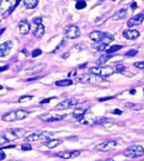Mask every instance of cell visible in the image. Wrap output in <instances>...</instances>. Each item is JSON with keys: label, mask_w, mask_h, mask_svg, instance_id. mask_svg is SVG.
Returning a JSON list of instances; mask_svg holds the SVG:
<instances>
[{"label": "cell", "mask_w": 144, "mask_h": 161, "mask_svg": "<svg viewBox=\"0 0 144 161\" xmlns=\"http://www.w3.org/2000/svg\"><path fill=\"white\" fill-rule=\"evenodd\" d=\"M123 154L128 158H137V157H141L144 154V149L142 146L139 145H133L128 147L126 149L123 151Z\"/></svg>", "instance_id": "4"}, {"label": "cell", "mask_w": 144, "mask_h": 161, "mask_svg": "<svg viewBox=\"0 0 144 161\" xmlns=\"http://www.w3.org/2000/svg\"><path fill=\"white\" fill-rule=\"evenodd\" d=\"M79 103V100L76 98H69V99H64L63 101H61L60 103H58L56 106L55 110H66L70 109V108H73L77 104Z\"/></svg>", "instance_id": "7"}, {"label": "cell", "mask_w": 144, "mask_h": 161, "mask_svg": "<svg viewBox=\"0 0 144 161\" xmlns=\"http://www.w3.org/2000/svg\"><path fill=\"white\" fill-rule=\"evenodd\" d=\"M105 161H114V160H113V159H106Z\"/></svg>", "instance_id": "46"}, {"label": "cell", "mask_w": 144, "mask_h": 161, "mask_svg": "<svg viewBox=\"0 0 144 161\" xmlns=\"http://www.w3.org/2000/svg\"><path fill=\"white\" fill-rule=\"evenodd\" d=\"M143 95H144V89H143Z\"/></svg>", "instance_id": "48"}, {"label": "cell", "mask_w": 144, "mask_h": 161, "mask_svg": "<svg viewBox=\"0 0 144 161\" xmlns=\"http://www.w3.org/2000/svg\"><path fill=\"white\" fill-rule=\"evenodd\" d=\"M26 135V130L22 128H12V129H8L5 132H3V137L7 139V141H13L16 139H19V138H22Z\"/></svg>", "instance_id": "3"}, {"label": "cell", "mask_w": 144, "mask_h": 161, "mask_svg": "<svg viewBox=\"0 0 144 161\" xmlns=\"http://www.w3.org/2000/svg\"><path fill=\"white\" fill-rule=\"evenodd\" d=\"M66 32V38L68 39H76L79 38L81 35V31L79 29L78 26H73V25H71V26H68L64 30Z\"/></svg>", "instance_id": "9"}, {"label": "cell", "mask_w": 144, "mask_h": 161, "mask_svg": "<svg viewBox=\"0 0 144 161\" xmlns=\"http://www.w3.org/2000/svg\"><path fill=\"white\" fill-rule=\"evenodd\" d=\"M11 48H12L11 41H6V42L1 43V46H0V57L3 58V57H6V56L9 55Z\"/></svg>", "instance_id": "13"}, {"label": "cell", "mask_w": 144, "mask_h": 161, "mask_svg": "<svg viewBox=\"0 0 144 161\" xmlns=\"http://www.w3.org/2000/svg\"><path fill=\"white\" fill-rule=\"evenodd\" d=\"M45 67H47V64H37V66L31 67V68L27 69V70H26V75L39 74V72H41V71L43 70V69H45Z\"/></svg>", "instance_id": "17"}, {"label": "cell", "mask_w": 144, "mask_h": 161, "mask_svg": "<svg viewBox=\"0 0 144 161\" xmlns=\"http://www.w3.org/2000/svg\"><path fill=\"white\" fill-rule=\"evenodd\" d=\"M77 80L80 82H89V83H100L101 81H103V79L99 76H95L92 74H85L81 75V76L77 77Z\"/></svg>", "instance_id": "8"}, {"label": "cell", "mask_w": 144, "mask_h": 161, "mask_svg": "<svg viewBox=\"0 0 144 161\" xmlns=\"http://www.w3.org/2000/svg\"><path fill=\"white\" fill-rule=\"evenodd\" d=\"M5 142H8L7 139H6V138L3 137V136H1V140H0V143H1V146L5 145Z\"/></svg>", "instance_id": "40"}, {"label": "cell", "mask_w": 144, "mask_h": 161, "mask_svg": "<svg viewBox=\"0 0 144 161\" xmlns=\"http://www.w3.org/2000/svg\"><path fill=\"white\" fill-rule=\"evenodd\" d=\"M62 143V140L59 139H51V140H48V141L45 142V145L47 146L49 149H53V148L58 147Z\"/></svg>", "instance_id": "22"}, {"label": "cell", "mask_w": 144, "mask_h": 161, "mask_svg": "<svg viewBox=\"0 0 144 161\" xmlns=\"http://www.w3.org/2000/svg\"><path fill=\"white\" fill-rule=\"evenodd\" d=\"M73 83V81L71 80V79H63V80H59L56 82V85L58 87H68V86H71Z\"/></svg>", "instance_id": "26"}, {"label": "cell", "mask_w": 144, "mask_h": 161, "mask_svg": "<svg viewBox=\"0 0 144 161\" xmlns=\"http://www.w3.org/2000/svg\"><path fill=\"white\" fill-rule=\"evenodd\" d=\"M113 114H122V111H121V110H119V109H116V110H114V111H113Z\"/></svg>", "instance_id": "42"}, {"label": "cell", "mask_w": 144, "mask_h": 161, "mask_svg": "<svg viewBox=\"0 0 144 161\" xmlns=\"http://www.w3.org/2000/svg\"><path fill=\"white\" fill-rule=\"evenodd\" d=\"M143 75H144V74H143Z\"/></svg>", "instance_id": "49"}, {"label": "cell", "mask_w": 144, "mask_h": 161, "mask_svg": "<svg viewBox=\"0 0 144 161\" xmlns=\"http://www.w3.org/2000/svg\"><path fill=\"white\" fill-rule=\"evenodd\" d=\"M130 92L132 93V95H134V93H135V90H134V89H131V90H130Z\"/></svg>", "instance_id": "45"}, {"label": "cell", "mask_w": 144, "mask_h": 161, "mask_svg": "<svg viewBox=\"0 0 144 161\" xmlns=\"http://www.w3.org/2000/svg\"><path fill=\"white\" fill-rule=\"evenodd\" d=\"M33 24L35 25V26H39V25H42V19L41 18H39V17H37V18H35V19L32 20Z\"/></svg>", "instance_id": "35"}, {"label": "cell", "mask_w": 144, "mask_h": 161, "mask_svg": "<svg viewBox=\"0 0 144 161\" xmlns=\"http://www.w3.org/2000/svg\"><path fill=\"white\" fill-rule=\"evenodd\" d=\"M134 67H136V68H139V69H143V70H144V61L135 62Z\"/></svg>", "instance_id": "36"}, {"label": "cell", "mask_w": 144, "mask_h": 161, "mask_svg": "<svg viewBox=\"0 0 144 161\" xmlns=\"http://www.w3.org/2000/svg\"><path fill=\"white\" fill-rule=\"evenodd\" d=\"M87 7V3L85 1H83V0H80V1H77L76 3V8L78 10H82L83 8Z\"/></svg>", "instance_id": "30"}, {"label": "cell", "mask_w": 144, "mask_h": 161, "mask_svg": "<svg viewBox=\"0 0 144 161\" xmlns=\"http://www.w3.org/2000/svg\"><path fill=\"white\" fill-rule=\"evenodd\" d=\"M113 56H114L113 53H106V55L101 56V57L97 60V67H102V64H105V62L108 61L109 59H111Z\"/></svg>", "instance_id": "23"}, {"label": "cell", "mask_w": 144, "mask_h": 161, "mask_svg": "<svg viewBox=\"0 0 144 161\" xmlns=\"http://www.w3.org/2000/svg\"><path fill=\"white\" fill-rule=\"evenodd\" d=\"M126 14H128V10L125 9V8H122V9L118 10V11L114 14L113 20H122L126 17Z\"/></svg>", "instance_id": "21"}, {"label": "cell", "mask_w": 144, "mask_h": 161, "mask_svg": "<svg viewBox=\"0 0 144 161\" xmlns=\"http://www.w3.org/2000/svg\"><path fill=\"white\" fill-rule=\"evenodd\" d=\"M9 161H18V160H9Z\"/></svg>", "instance_id": "47"}, {"label": "cell", "mask_w": 144, "mask_h": 161, "mask_svg": "<svg viewBox=\"0 0 144 161\" xmlns=\"http://www.w3.org/2000/svg\"><path fill=\"white\" fill-rule=\"evenodd\" d=\"M80 153L81 151H79V150H73V151H61L56 154V156L60 157L62 159H73L77 158L78 156H80Z\"/></svg>", "instance_id": "12"}, {"label": "cell", "mask_w": 144, "mask_h": 161, "mask_svg": "<svg viewBox=\"0 0 144 161\" xmlns=\"http://www.w3.org/2000/svg\"><path fill=\"white\" fill-rule=\"evenodd\" d=\"M5 158H6V154H5V152L1 150V152H0V160L1 161H3L5 160Z\"/></svg>", "instance_id": "39"}, {"label": "cell", "mask_w": 144, "mask_h": 161, "mask_svg": "<svg viewBox=\"0 0 144 161\" xmlns=\"http://www.w3.org/2000/svg\"><path fill=\"white\" fill-rule=\"evenodd\" d=\"M143 20H144V12H141V14H135V16H133L131 19H129L128 22H126V25H128L129 28H132V27L141 25L142 22H143Z\"/></svg>", "instance_id": "11"}, {"label": "cell", "mask_w": 144, "mask_h": 161, "mask_svg": "<svg viewBox=\"0 0 144 161\" xmlns=\"http://www.w3.org/2000/svg\"><path fill=\"white\" fill-rule=\"evenodd\" d=\"M19 3H20V1H19V0H18V1H16V3H12V5L10 6L9 8H8V10H7V11H6V12H3V14H1V19H3V18H5V17H8V16H9V14H11L12 11H13V9H14V8H16L17 6L19 5Z\"/></svg>", "instance_id": "25"}, {"label": "cell", "mask_w": 144, "mask_h": 161, "mask_svg": "<svg viewBox=\"0 0 144 161\" xmlns=\"http://www.w3.org/2000/svg\"><path fill=\"white\" fill-rule=\"evenodd\" d=\"M118 141L116 140H106V141H103L101 143H98L94 147V151L98 152H106V151H111V150H114L118 146Z\"/></svg>", "instance_id": "5"}, {"label": "cell", "mask_w": 144, "mask_h": 161, "mask_svg": "<svg viewBox=\"0 0 144 161\" xmlns=\"http://www.w3.org/2000/svg\"><path fill=\"white\" fill-rule=\"evenodd\" d=\"M114 70H115L116 72H120V74H124L125 67L123 66L122 64H116L115 67H114Z\"/></svg>", "instance_id": "29"}, {"label": "cell", "mask_w": 144, "mask_h": 161, "mask_svg": "<svg viewBox=\"0 0 144 161\" xmlns=\"http://www.w3.org/2000/svg\"><path fill=\"white\" fill-rule=\"evenodd\" d=\"M41 53H42L41 49H35L32 52H31V56H32L33 58H35V57H38L39 55H41Z\"/></svg>", "instance_id": "34"}, {"label": "cell", "mask_w": 144, "mask_h": 161, "mask_svg": "<svg viewBox=\"0 0 144 161\" xmlns=\"http://www.w3.org/2000/svg\"><path fill=\"white\" fill-rule=\"evenodd\" d=\"M110 99H113L112 97H105V98H100L99 101H106V100H110Z\"/></svg>", "instance_id": "41"}, {"label": "cell", "mask_w": 144, "mask_h": 161, "mask_svg": "<svg viewBox=\"0 0 144 161\" xmlns=\"http://www.w3.org/2000/svg\"><path fill=\"white\" fill-rule=\"evenodd\" d=\"M123 37L126 39H130V40H134V39L139 38L140 32L137 30H132V29H128V30L123 31Z\"/></svg>", "instance_id": "18"}, {"label": "cell", "mask_w": 144, "mask_h": 161, "mask_svg": "<svg viewBox=\"0 0 144 161\" xmlns=\"http://www.w3.org/2000/svg\"><path fill=\"white\" fill-rule=\"evenodd\" d=\"M28 116L29 112L26 111V110H13V111H9L7 114H3V120L6 121V122H12V121L22 120Z\"/></svg>", "instance_id": "1"}, {"label": "cell", "mask_w": 144, "mask_h": 161, "mask_svg": "<svg viewBox=\"0 0 144 161\" xmlns=\"http://www.w3.org/2000/svg\"><path fill=\"white\" fill-rule=\"evenodd\" d=\"M87 111H88V108H77V109H74L72 111V117L74 119H77L78 121H81L84 118Z\"/></svg>", "instance_id": "15"}, {"label": "cell", "mask_w": 144, "mask_h": 161, "mask_svg": "<svg viewBox=\"0 0 144 161\" xmlns=\"http://www.w3.org/2000/svg\"><path fill=\"white\" fill-rule=\"evenodd\" d=\"M66 45H67V40H66V39H64V40H62V41H61V43H60V45L58 46V47L56 48L55 50H53V52H58V51H59V50H61L62 48L66 47Z\"/></svg>", "instance_id": "33"}, {"label": "cell", "mask_w": 144, "mask_h": 161, "mask_svg": "<svg viewBox=\"0 0 144 161\" xmlns=\"http://www.w3.org/2000/svg\"><path fill=\"white\" fill-rule=\"evenodd\" d=\"M97 120H98L97 116L90 114V116H84V118L80 121V123L85 125V126H97Z\"/></svg>", "instance_id": "16"}, {"label": "cell", "mask_w": 144, "mask_h": 161, "mask_svg": "<svg viewBox=\"0 0 144 161\" xmlns=\"http://www.w3.org/2000/svg\"><path fill=\"white\" fill-rule=\"evenodd\" d=\"M89 74L95 75V76H99L101 78L104 77H109L112 74H114V68L110 66H102V67H92V68L89 69Z\"/></svg>", "instance_id": "2"}, {"label": "cell", "mask_w": 144, "mask_h": 161, "mask_svg": "<svg viewBox=\"0 0 144 161\" xmlns=\"http://www.w3.org/2000/svg\"><path fill=\"white\" fill-rule=\"evenodd\" d=\"M66 114H41L40 116V120L45 121V122H53V121H60L66 119Z\"/></svg>", "instance_id": "10"}, {"label": "cell", "mask_w": 144, "mask_h": 161, "mask_svg": "<svg viewBox=\"0 0 144 161\" xmlns=\"http://www.w3.org/2000/svg\"><path fill=\"white\" fill-rule=\"evenodd\" d=\"M122 48V46L120 45H115V46H110L109 49L106 50V53H114V52L119 51V50Z\"/></svg>", "instance_id": "28"}, {"label": "cell", "mask_w": 144, "mask_h": 161, "mask_svg": "<svg viewBox=\"0 0 144 161\" xmlns=\"http://www.w3.org/2000/svg\"><path fill=\"white\" fill-rule=\"evenodd\" d=\"M21 148H22V150H30L32 147H31L30 143H24V145L21 146Z\"/></svg>", "instance_id": "37"}, {"label": "cell", "mask_w": 144, "mask_h": 161, "mask_svg": "<svg viewBox=\"0 0 144 161\" xmlns=\"http://www.w3.org/2000/svg\"><path fill=\"white\" fill-rule=\"evenodd\" d=\"M45 32V29L43 25H39V26H35V28L32 30V33L37 37V38H41Z\"/></svg>", "instance_id": "20"}, {"label": "cell", "mask_w": 144, "mask_h": 161, "mask_svg": "<svg viewBox=\"0 0 144 161\" xmlns=\"http://www.w3.org/2000/svg\"><path fill=\"white\" fill-rule=\"evenodd\" d=\"M18 27H19V31L22 33V35H28V33L30 32L31 26H30V24H29L28 20H26V19L21 20V21L19 22V26Z\"/></svg>", "instance_id": "19"}, {"label": "cell", "mask_w": 144, "mask_h": 161, "mask_svg": "<svg viewBox=\"0 0 144 161\" xmlns=\"http://www.w3.org/2000/svg\"><path fill=\"white\" fill-rule=\"evenodd\" d=\"M125 107L129 108V109H132V110H141L143 109V106L139 103H133V102H128V103H125Z\"/></svg>", "instance_id": "27"}, {"label": "cell", "mask_w": 144, "mask_h": 161, "mask_svg": "<svg viewBox=\"0 0 144 161\" xmlns=\"http://www.w3.org/2000/svg\"><path fill=\"white\" fill-rule=\"evenodd\" d=\"M51 99H55V98H47V99H45V100H41L40 103H41V104L48 103V102H50V100H51Z\"/></svg>", "instance_id": "38"}, {"label": "cell", "mask_w": 144, "mask_h": 161, "mask_svg": "<svg viewBox=\"0 0 144 161\" xmlns=\"http://www.w3.org/2000/svg\"><path fill=\"white\" fill-rule=\"evenodd\" d=\"M52 136V133L48 132H35L31 133V135L24 137V141L26 142H35V141H45Z\"/></svg>", "instance_id": "6"}, {"label": "cell", "mask_w": 144, "mask_h": 161, "mask_svg": "<svg viewBox=\"0 0 144 161\" xmlns=\"http://www.w3.org/2000/svg\"><path fill=\"white\" fill-rule=\"evenodd\" d=\"M31 99H32V96H22V97H20L19 99H18V102H20V103H22V102L30 101Z\"/></svg>", "instance_id": "32"}, {"label": "cell", "mask_w": 144, "mask_h": 161, "mask_svg": "<svg viewBox=\"0 0 144 161\" xmlns=\"http://www.w3.org/2000/svg\"><path fill=\"white\" fill-rule=\"evenodd\" d=\"M131 7H132V9H135V8H136V3H132V6H131Z\"/></svg>", "instance_id": "44"}, {"label": "cell", "mask_w": 144, "mask_h": 161, "mask_svg": "<svg viewBox=\"0 0 144 161\" xmlns=\"http://www.w3.org/2000/svg\"><path fill=\"white\" fill-rule=\"evenodd\" d=\"M8 69V66H3L1 67V72H3V71H5V70H7Z\"/></svg>", "instance_id": "43"}, {"label": "cell", "mask_w": 144, "mask_h": 161, "mask_svg": "<svg viewBox=\"0 0 144 161\" xmlns=\"http://www.w3.org/2000/svg\"><path fill=\"white\" fill-rule=\"evenodd\" d=\"M137 55V50H135V49H132V50H129V51H126L125 52V57H130V58H132V57H135V56Z\"/></svg>", "instance_id": "31"}, {"label": "cell", "mask_w": 144, "mask_h": 161, "mask_svg": "<svg viewBox=\"0 0 144 161\" xmlns=\"http://www.w3.org/2000/svg\"><path fill=\"white\" fill-rule=\"evenodd\" d=\"M24 6H26V8L32 9V8H35L38 6L39 0H24Z\"/></svg>", "instance_id": "24"}, {"label": "cell", "mask_w": 144, "mask_h": 161, "mask_svg": "<svg viewBox=\"0 0 144 161\" xmlns=\"http://www.w3.org/2000/svg\"><path fill=\"white\" fill-rule=\"evenodd\" d=\"M105 35H106V32H102V31H99V30H94V31H92V32L89 33V38L92 41H94V42L98 43V42H100L104 37H105Z\"/></svg>", "instance_id": "14"}]
</instances>
